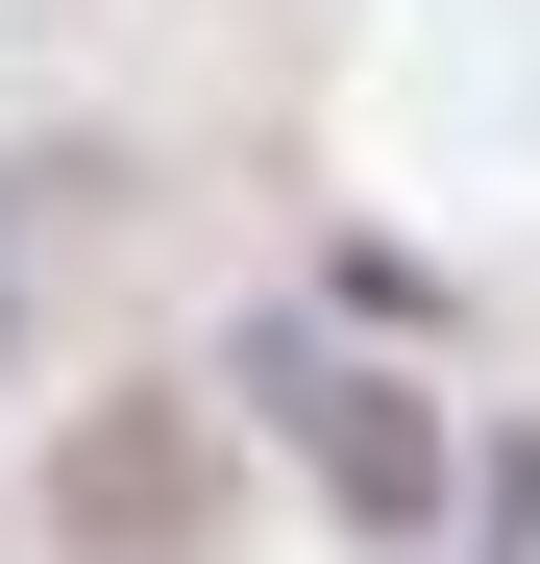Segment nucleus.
<instances>
[{
	"label": "nucleus",
	"instance_id": "nucleus-1",
	"mask_svg": "<svg viewBox=\"0 0 540 564\" xmlns=\"http://www.w3.org/2000/svg\"><path fill=\"white\" fill-rule=\"evenodd\" d=\"M270 393H295V442H320V466H344V491H369V516H418V417L369 393V368H344V393H320V368L270 344Z\"/></svg>",
	"mask_w": 540,
	"mask_h": 564
}]
</instances>
